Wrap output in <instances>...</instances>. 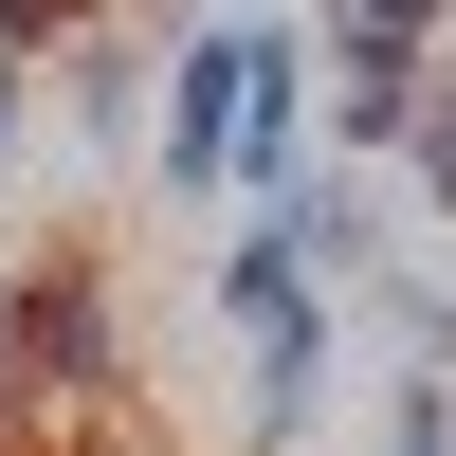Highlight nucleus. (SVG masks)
<instances>
[{
	"mask_svg": "<svg viewBox=\"0 0 456 456\" xmlns=\"http://www.w3.org/2000/svg\"><path fill=\"white\" fill-rule=\"evenodd\" d=\"M329 19H365V37H456V0H329Z\"/></svg>",
	"mask_w": 456,
	"mask_h": 456,
	"instance_id": "obj_9",
	"label": "nucleus"
},
{
	"mask_svg": "<svg viewBox=\"0 0 456 456\" xmlns=\"http://www.w3.org/2000/svg\"><path fill=\"white\" fill-rule=\"evenodd\" d=\"M0 347H19L37 402H110V384H128V329H110V274H92V256H19V274H0Z\"/></svg>",
	"mask_w": 456,
	"mask_h": 456,
	"instance_id": "obj_1",
	"label": "nucleus"
},
{
	"mask_svg": "<svg viewBox=\"0 0 456 456\" xmlns=\"http://www.w3.org/2000/svg\"><path fill=\"white\" fill-rule=\"evenodd\" d=\"M420 92H438V37H365V19L311 37V146H329V165H384Z\"/></svg>",
	"mask_w": 456,
	"mask_h": 456,
	"instance_id": "obj_3",
	"label": "nucleus"
},
{
	"mask_svg": "<svg viewBox=\"0 0 456 456\" xmlns=\"http://www.w3.org/2000/svg\"><path fill=\"white\" fill-rule=\"evenodd\" d=\"M384 183H402L420 219H456V73H438L420 110H402V146H384Z\"/></svg>",
	"mask_w": 456,
	"mask_h": 456,
	"instance_id": "obj_7",
	"label": "nucleus"
},
{
	"mask_svg": "<svg viewBox=\"0 0 456 456\" xmlns=\"http://www.w3.org/2000/svg\"><path fill=\"white\" fill-rule=\"evenodd\" d=\"M55 19H92V0H0V55L37 73V37H55Z\"/></svg>",
	"mask_w": 456,
	"mask_h": 456,
	"instance_id": "obj_10",
	"label": "nucleus"
},
{
	"mask_svg": "<svg viewBox=\"0 0 456 456\" xmlns=\"http://www.w3.org/2000/svg\"><path fill=\"white\" fill-rule=\"evenodd\" d=\"M384 456H456V384H420V365H402V402H384Z\"/></svg>",
	"mask_w": 456,
	"mask_h": 456,
	"instance_id": "obj_8",
	"label": "nucleus"
},
{
	"mask_svg": "<svg viewBox=\"0 0 456 456\" xmlns=\"http://www.w3.org/2000/svg\"><path fill=\"white\" fill-rule=\"evenodd\" d=\"M19 128H37V73H19V55H0V165H19Z\"/></svg>",
	"mask_w": 456,
	"mask_h": 456,
	"instance_id": "obj_11",
	"label": "nucleus"
},
{
	"mask_svg": "<svg viewBox=\"0 0 456 456\" xmlns=\"http://www.w3.org/2000/svg\"><path fill=\"white\" fill-rule=\"evenodd\" d=\"M201 311H219V329L256 347V329H329V292L292 274V238H274L256 201H238V238H219V274H201Z\"/></svg>",
	"mask_w": 456,
	"mask_h": 456,
	"instance_id": "obj_6",
	"label": "nucleus"
},
{
	"mask_svg": "<svg viewBox=\"0 0 456 456\" xmlns=\"http://www.w3.org/2000/svg\"><path fill=\"white\" fill-rule=\"evenodd\" d=\"M311 165H329V146H311V37L256 19V92H238V165H219V183L274 201V183H311Z\"/></svg>",
	"mask_w": 456,
	"mask_h": 456,
	"instance_id": "obj_5",
	"label": "nucleus"
},
{
	"mask_svg": "<svg viewBox=\"0 0 456 456\" xmlns=\"http://www.w3.org/2000/svg\"><path fill=\"white\" fill-rule=\"evenodd\" d=\"M256 19H274V0H219V19H183V55H165V128H146V165H165L183 201H219V165H238V92H256Z\"/></svg>",
	"mask_w": 456,
	"mask_h": 456,
	"instance_id": "obj_2",
	"label": "nucleus"
},
{
	"mask_svg": "<svg viewBox=\"0 0 456 456\" xmlns=\"http://www.w3.org/2000/svg\"><path fill=\"white\" fill-rule=\"evenodd\" d=\"M256 219H274L292 274L329 292V329H347V292H365V274H402V256H384V165H311V183H274Z\"/></svg>",
	"mask_w": 456,
	"mask_h": 456,
	"instance_id": "obj_4",
	"label": "nucleus"
}]
</instances>
